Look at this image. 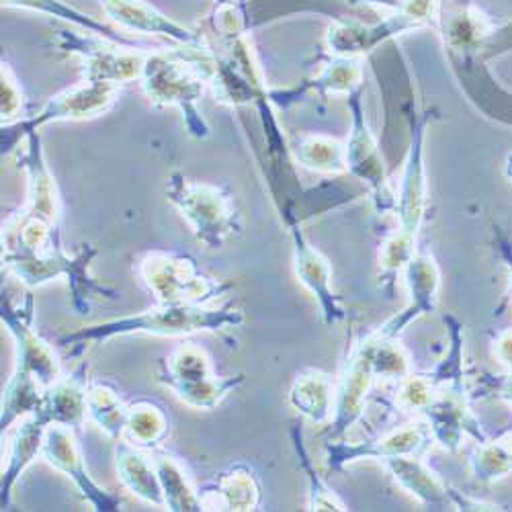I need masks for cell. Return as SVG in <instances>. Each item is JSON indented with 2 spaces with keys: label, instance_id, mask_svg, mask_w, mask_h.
Returning <instances> with one entry per match:
<instances>
[{
  "label": "cell",
  "instance_id": "6da1fadb",
  "mask_svg": "<svg viewBox=\"0 0 512 512\" xmlns=\"http://www.w3.org/2000/svg\"><path fill=\"white\" fill-rule=\"evenodd\" d=\"M97 248L84 244L74 256L62 246V224L33 216L23 207L13 213L3 228V265L27 287H41L64 277L72 291L76 314H89L93 297L119 295L115 289L99 285L89 269L97 259Z\"/></svg>",
  "mask_w": 512,
  "mask_h": 512
},
{
  "label": "cell",
  "instance_id": "7a4b0ae2",
  "mask_svg": "<svg viewBox=\"0 0 512 512\" xmlns=\"http://www.w3.org/2000/svg\"><path fill=\"white\" fill-rule=\"evenodd\" d=\"M213 54L209 44L203 48L166 46L152 50L146 58L140 78L146 99L156 107H177L187 132L197 138H209V125L199 111V101L209 89Z\"/></svg>",
  "mask_w": 512,
  "mask_h": 512
},
{
  "label": "cell",
  "instance_id": "3957f363",
  "mask_svg": "<svg viewBox=\"0 0 512 512\" xmlns=\"http://www.w3.org/2000/svg\"><path fill=\"white\" fill-rule=\"evenodd\" d=\"M244 322V314L236 308H205L197 304H156L140 314L121 316L89 328L70 332L60 338V345L84 349L93 343H105L109 338L125 334L148 336H191L199 332H222Z\"/></svg>",
  "mask_w": 512,
  "mask_h": 512
},
{
  "label": "cell",
  "instance_id": "277c9868",
  "mask_svg": "<svg viewBox=\"0 0 512 512\" xmlns=\"http://www.w3.org/2000/svg\"><path fill=\"white\" fill-rule=\"evenodd\" d=\"M166 197L189 224L195 238L211 250L224 248L242 232V218L226 187L191 181L173 173L166 181Z\"/></svg>",
  "mask_w": 512,
  "mask_h": 512
},
{
  "label": "cell",
  "instance_id": "5b68a950",
  "mask_svg": "<svg viewBox=\"0 0 512 512\" xmlns=\"http://www.w3.org/2000/svg\"><path fill=\"white\" fill-rule=\"evenodd\" d=\"M138 275L156 304L207 306L230 289L228 283L203 273L193 256L183 252H144L138 261Z\"/></svg>",
  "mask_w": 512,
  "mask_h": 512
},
{
  "label": "cell",
  "instance_id": "8992f818",
  "mask_svg": "<svg viewBox=\"0 0 512 512\" xmlns=\"http://www.w3.org/2000/svg\"><path fill=\"white\" fill-rule=\"evenodd\" d=\"M158 381L197 410H216L244 383V375L220 377L209 355L197 345H179L158 361Z\"/></svg>",
  "mask_w": 512,
  "mask_h": 512
},
{
  "label": "cell",
  "instance_id": "52a82bcc",
  "mask_svg": "<svg viewBox=\"0 0 512 512\" xmlns=\"http://www.w3.org/2000/svg\"><path fill=\"white\" fill-rule=\"evenodd\" d=\"M56 48L82 62V78L91 82H107L115 87L142 78L146 58L152 50L127 48L107 37L87 31H58ZM158 50V48H156Z\"/></svg>",
  "mask_w": 512,
  "mask_h": 512
},
{
  "label": "cell",
  "instance_id": "ba28073f",
  "mask_svg": "<svg viewBox=\"0 0 512 512\" xmlns=\"http://www.w3.org/2000/svg\"><path fill=\"white\" fill-rule=\"evenodd\" d=\"M121 87L107 82L80 80L74 87L54 95L37 113L27 115L21 123L3 127V154H9L29 134L58 121H84L105 115L119 101Z\"/></svg>",
  "mask_w": 512,
  "mask_h": 512
},
{
  "label": "cell",
  "instance_id": "9c48e42d",
  "mask_svg": "<svg viewBox=\"0 0 512 512\" xmlns=\"http://www.w3.org/2000/svg\"><path fill=\"white\" fill-rule=\"evenodd\" d=\"M0 316H3V322L15 340V371L35 377L46 390L64 377L56 349L35 328V302L31 293H25L23 300H15L11 293H5Z\"/></svg>",
  "mask_w": 512,
  "mask_h": 512
},
{
  "label": "cell",
  "instance_id": "30bf717a",
  "mask_svg": "<svg viewBox=\"0 0 512 512\" xmlns=\"http://www.w3.org/2000/svg\"><path fill=\"white\" fill-rule=\"evenodd\" d=\"M349 107H351V136L345 142V158H347V170L363 181L369 191L373 193V201L377 211L386 213L394 209L396 191L390 189V181L386 175V166H383L381 152L377 148L375 136L369 130V123L365 119V109L361 103V89L349 95Z\"/></svg>",
  "mask_w": 512,
  "mask_h": 512
},
{
  "label": "cell",
  "instance_id": "8fae6325",
  "mask_svg": "<svg viewBox=\"0 0 512 512\" xmlns=\"http://www.w3.org/2000/svg\"><path fill=\"white\" fill-rule=\"evenodd\" d=\"M76 435L78 433L70 429V426L50 424L44 437V445H41L39 457L54 469H58V472H62L64 476H68L78 488V492L82 494V498L93 506V510H99V512L119 510L121 506L119 498L109 490H105L103 486H99L89 476L87 465H84L82 447Z\"/></svg>",
  "mask_w": 512,
  "mask_h": 512
},
{
  "label": "cell",
  "instance_id": "7c38bea8",
  "mask_svg": "<svg viewBox=\"0 0 512 512\" xmlns=\"http://www.w3.org/2000/svg\"><path fill=\"white\" fill-rule=\"evenodd\" d=\"M105 15L117 25V29L142 35V37H160L170 46L179 48H203L207 39L203 33L191 31L164 15L146 0H97Z\"/></svg>",
  "mask_w": 512,
  "mask_h": 512
},
{
  "label": "cell",
  "instance_id": "4fadbf2b",
  "mask_svg": "<svg viewBox=\"0 0 512 512\" xmlns=\"http://www.w3.org/2000/svg\"><path fill=\"white\" fill-rule=\"evenodd\" d=\"M418 29L420 27L402 13H390L386 19L371 25L340 19L334 21L326 31V48L332 56L363 58L381 44H386V41Z\"/></svg>",
  "mask_w": 512,
  "mask_h": 512
},
{
  "label": "cell",
  "instance_id": "5bb4252c",
  "mask_svg": "<svg viewBox=\"0 0 512 512\" xmlns=\"http://www.w3.org/2000/svg\"><path fill=\"white\" fill-rule=\"evenodd\" d=\"M429 117H424L420 125L414 127V134L410 140L404 173L396 189L394 211L400 220V228L418 236L422 226L426 201H429V185H426V168H424V134Z\"/></svg>",
  "mask_w": 512,
  "mask_h": 512
},
{
  "label": "cell",
  "instance_id": "9a60e30c",
  "mask_svg": "<svg viewBox=\"0 0 512 512\" xmlns=\"http://www.w3.org/2000/svg\"><path fill=\"white\" fill-rule=\"evenodd\" d=\"M433 441V433L429 426L424 424H406L402 429L392 431L390 435L381 437L369 443H336L328 447V467L330 469H343L351 461L359 459H392V457H420L429 449Z\"/></svg>",
  "mask_w": 512,
  "mask_h": 512
},
{
  "label": "cell",
  "instance_id": "2e32d148",
  "mask_svg": "<svg viewBox=\"0 0 512 512\" xmlns=\"http://www.w3.org/2000/svg\"><path fill=\"white\" fill-rule=\"evenodd\" d=\"M373 351H375V334L369 336L357 349L349 361L347 373L340 381L336 400H334V431L347 433L351 426L361 418L365 410V398L375 379L373 371Z\"/></svg>",
  "mask_w": 512,
  "mask_h": 512
},
{
  "label": "cell",
  "instance_id": "e0dca14e",
  "mask_svg": "<svg viewBox=\"0 0 512 512\" xmlns=\"http://www.w3.org/2000/svg\"><path fill=\"white\" fill-rule=\"evenodd\" d=\"M199 498L203 510L248 512L259 508L263 492L254 469L246 463H234L199 488Z\"/></svg>",
  "mask_w": 512,
  "mask_h": 512
},
{
  "label": "cell",
  "instance_id": "ac0fdd59",
  "mask_svg": "<svg viewBox=\"0 0 512 512\" xmlns=\"http://www.w3.org/2000/svg\"><path fill=\"white\" fill-rule=\"evenodd\" d=\"M50 424V416L39 406L31 414L21 418V424L17 426V431L11 439L9 461L3 469V480H0V504H3V510L11 508L13 488L19 476L41 453V445H44V437Z\"/></svg>",
  "mask_w": 512,
  "mask_h": 512
},
{
  "label": "cell",
  "instance_id": "d6986e66",
  "mask_svg": "<svg viewBox=\"0 0 512 512\" xmlns=\"http://www.w3.org/2000/svg\"><path fill=\"white\" fill-rule=\"evenodd\" d=\"M293 236V267L295 275L300 279L318 300L326 322H336L345 316L340 308L336 295L330 289L332 269L324 256L304 238V234L297 228V224H289Z\"/></svg>",
  "mask_w": 512,
  "mask_h": 512
},
{
  "label": "cell",
  "instance_id": "ffe728a7",
  "mask_svg": "<svg viewBox=\"0 0 512 512\" xmlns=\"http://www.w3.org/2000/svg\"><path fill=\"white\" fill-rule=\"evenodd\" d=\"M87 373H89V365L82 363L70 375L60 377L54 386L46 390L39 408L50 416L52 424L70 426V429H74L76 433L82 431L84 420L89 416Z\"/></svg>",
  "mask_w": 512,
  "mask_h": 512
},
{
  "label": "cell",
  "instance_id": "44dd1931",
  "mask_svg": "<svg viewBox=\"0 0 512 512\" xmlns=\"http://www.w3.org/2000/svg\"><path fill=\"white\" fill-rule=\"evenodd\" d=\"M3 9H19V11H31V13H39V15H48L66 23L76 25L78 29L87 31V33H95L101 37H107L111 41H117L121 46L127 48H140V50H156V48H164V46H148L144 41L132 37L130 33H125L121 29H115L87 13H82L70 5H66L64 0H3Z\"/></svg>",
  "mask_w": 512,
  "mask_h": 512
},
{
  "label": "cell",
  "instance_id": "7402d4cb",
  "mask_svg": "<svg viewBox=\"0 0 512 512\" xmlns=\"http://www.w3.org/2000/svg\"><path fill=\"white\" fill-rule=\"evenodd\" d=\"M115 469L121 484L136 498L152 506H164V494L154 459H148L142 449L119 439L115 445Z\"/></svg>",
  "mask_w": 512,
  "mask_h": 512
},
{
  "label": "cell",
  "instance_id": "603a6c76",
  "mask_svg": "<svg viewBox=\"0 0 512 512\" xmlns=\"http://www.w3.org/2000/svg\"><path fill=\"white\" fill-rule=\"evenodd\" d=\"M437 29L445 41V48L453 54L476 52L490 35V21L474 7L443 9Z\"/></svg>",
  "mask_w": 512,
  "mask_h": 512
},
{
  "label": "cell",
  "instance_id": "cb8c5ba5",
  "mask_svg": "<svg viewBox=\"0 0 512 512\" xmlns=\"http://www.w3.org/2000/svg\"><path fill=\"white\" fill-rule=\"evenodd\" d=\"M363 82V58H345L334 56L314 78L306 80L302 89L289 93H271L273 101L283 99L291 101L297 93H318L320 97L330 95H351L361 89Z\"/></svg>",
  "mask_w": 512,
  "mask_h": 512
},
{
  "label": "cell",
  "instance_id": "d4e9b609",
  "mask_svg": "<svg viewBox=\"0 0 512 512\" xmlns=\"http://www.w3.org/2000/svg\"><path fill=\"white\" fill-rule=\"evenodd\" d=\"M170 433V418L156 400L138 398L127 402V420L123 429V441L132 443L134 447L158 449Z\"/></svg>",
  "mask_w": 512,
  "mask_h": 512
},
{
  "label": "cell",
  "instance_id": "484cf974",
  "mask_svg": "<svg viewBox=\"0 0 512 512\" xmlns=\"http://www.w3.org/2000/svg\"><path fill=\"white\" fill-rule=\"evenodd\" d=\"M386 467L390 469L394 480L420 502L429 506L447 504V486L433 469L416 455L386 459Z\"/></svg>",
  "mask_w": 512,
  "mask_h": 512
},
{
  "label": "cell",
  "instance_id": "4316f807",
  "mask_svg": "<svg viewBox=\"0 0 512 512\" xmlns=\"http://www.w3.org/2000/svg\"><path fill=\"white\" fill-rule=\"evenodd\" d=\"M156 472L160 478L164 506L170 512H199L203 510L199 488H195L187 467L170 453H156L154 457Z\"/></svg>",
  "mask_w": 512,
  "mask_h": 512
},
{
  "label": "cell",
  "instance_id": "83f0119b",
  "mask_svg": "<svg viewBox=\"0 0 512 512\" xmlns=\"http://www.w3.org/2000/svg\"><path fill=\"white\" fill-rule=\"evenodd\" d=\"M332 381L322 371H306L297 375L289 390V404L312 422H326L334 410Z\"/></svg>",
  "mask_w": 512,
  "mask_h": 512
},
{
  "label": "cell",
  "instance_id": "f1b7e54d",
  "mask_svg": "<svg viewBox=\"0 0 512 512\" xmlns=\"http://www.w3.org/2000/svg\"><path fill=\"white\" fill-rule=\"evenodd\" d=\"M87 410H89V418L107 437L115 441L123 437L125 420H127V404L123 402L113 381L99 379L91 383L87 390Z\"/></svg>",
  "mask_w": 512,
  "mask_h": 512
},
{
  "label": "cell",
  "instance_id": "f546056e",
  "mask_svg": "<svg viewBox=\"0 0 512 512\" xmlns=\"http://www.w3.org/2000/svg\"><path fill=\"white\" fill-rule=\"evenodd\" d=\"M297 162L312 173L338 175L347 170L345 144L324 134H308L300 138L295 148Z\"/></svg>",
  "mask_w": 512,
  "mask_h": 512
},
{
  "label": "cell",
  "instance_id": "4dcf8cb0",
  "mask_svg": "<svg viewBox=\"0 0 512 512\" xmlns=\"http://www.w3.org/2000/svg\"><path fill=\"white\" fill-rule=\"evenodd\" d=\"M433 437L449 451H457L465 433V408L455 394L437 396L424 410Z\"/></svg>",
  "mask_w": 512,
  "mask_h": 512
},
{
  "label": "cell",
  "instance_id": "1f68e13d",
  "mask_svg": "<svg viewBox=\"0 0 512 512\" xmlns=\"http://www.w3.org/2000/svg\"><path fill=\"white\" fill-rule=\"evenodd\" d=\"M46 388L41 383L21 371H15L7 383L3 394V412H0V429L7 431L13 422L31 414L41 400H44Z\"/></svg>",
  "mask_w": 512,
  "mask_h": 512
},
{
  "label": "cell",
  "instance_id": "d6a6232c",
  "mask_svg": "<svg viewBox=\"0 0 512 512\" xmlns=\"http://www.w3.org/2000/svg\"><path fill=\"white\" fill-rule=\"evenodd\" d=\"M406 281L412 295V310L420 314H429L435 308L439 293V269L431 256L418 254L406 267Z\"/></svg>",
  "mask_w": 512,
  "mask_h": 512
},
{
  "label": "cell",
  "instance_id": "836d02e7",
  "mask_svg": "<svg viewBox=\"0 0 512 512\" xmlns=\"http://www.w3.org/2000/svg\"><path fill=\"white\" fill-rule=\"evenodd\" d=\"M472 467L476 478L484 482L506 476L512 469V435L480 447L472 459Z\"/></svg>",
  "mask_w": 512,
  "mask_h": 512
},
{
  "label": "cell",
  "instance_id": "e575fe53",
  "mask_svg": "<svg viewBox=\"0 0 512 512\" xmlns=\"http://www.w3.org/2000/svg\"><path fill=\"white\" fill-rule=\"evenodd\" d=\"M414 244H416V236L402 228L396 234H392L386 242H383L381 252H379L381 275L394 279L396 275L404 273L406 267L410 265V261L416 256Z\"/></svg>",
  "mask_w": 512,
  "mask_h": 512
},
{
  "label": "cell",
  "instance_id": "d590c367",
  "mask_svg": "<svg viewBox=\"0 0 512 512\" xmlns=\"http://www.w3.org/2000/svg\"><path fill=\"white\" fill-rule=\"evenodd\" d=\"M373 371H375V377L398 379V381L410 373V363L404 351L394 343V338H386L381 332H375Z\"/></svg>",
  "mask_w": 512,
  "mask_h": 512
},
{
  "label": "cell",
  "instance_id": "8d00e7d4",
  "mask_svg": "<svg viewBox=\"0 0 512 512\" xmlns=\"http://www.w3.org/2000/svg\"><path fill=\"white\" fill-rule=\"evenodd\" d=\"M0 99H3V103H0L3 127L17 125L27 117L23 87L9 62H3V68H0Z\"/></svg>",
  "mask_w": 512,
  "mask_h": 512
},
{
  "label": "cell",
  "instance_id": "74e56055",
  "mask_svg": "<svg viewBox=\"0 0 512 512\" xmlns=\"http://www.w3.org/2000/svg\"><path fill=\"white\" fill-rule=\"evenodd\" d=\"M437 398L433 379H426L420 375L408 373L400 379L396 404L406 412H424Z\"/></svg>",
  "mask_w": 512,
  "mask_h": 512
},
{
  "label": "cell",
  "instance_id": "f35d334b",
  "mask_svg": "<svg viewBox=\"0 0 512 512\" xmlns=\"http://www.w3.org/2000/svg\"><path fill=\"white\" fill-rule=\"evenodd\" d=\"M496 355L512 371V330L500 336V340L496 343Z\"/></svg>",
  "mask_w": 512,
  "mask_h": 512
},
{
  "label": "cell",
  "instance_id": "ab89813d",
  "mask_svg": "<svg viewBox=\"0 0 512 512\" xmlns=\"http://www.w3.org/2000/svg\"><path fill=\"white\" fill-rule=\"evenodd\" d=\"M351 3H361V5L373 7V9H383V11H390V13H398L406 5V0H351Z\"/></svg>",
  "mask_w": 512,
  "mask_h": 512
},
{
  "label": "cell",
  "instance_id": "60d3db41",
  "mask_svg": "<svg viewBox=\"0 0 512 512\" xmlns=\"http://www.w3.org/2000/svg\"><path fill=\"white\" fill-rule=\"evenodd\" d=\"M234 3L244 11V13H248V7H250V0H234Z\"/></svg>",
  "mask_w": 512,
  "mask_h": 512
},
{
  "label": "cell",
  "instance_id": "b9f144b4",
  "mask_svg": "<svg viewBox=\"0 0 512 512\" xmlns=\"http://www.w3.org/2000/svg\"><path fill=\"white\" fill-rule=\"evenodd\" d=\"M506 396H508V400L512 402V379H510V383H508V390H506Z\"/></svg>",
  "mask_w": 512,
  "mask_h": 512
},
{
  "label": "cell",
  "instance_id": "7bdbcfd3",
  "mask_svg": "<svg viewBox=\"0 0 512 512\" xmlns=\"http://www.w3.org/2000/svg\"><path fill=\"white\" fill-rule=\"evenodd\" d=\"M224 3H234V0H213V5H224Z\"/></svg>",
  "mask_w": 512,
  "mask_h": 512
}]
</instances>
